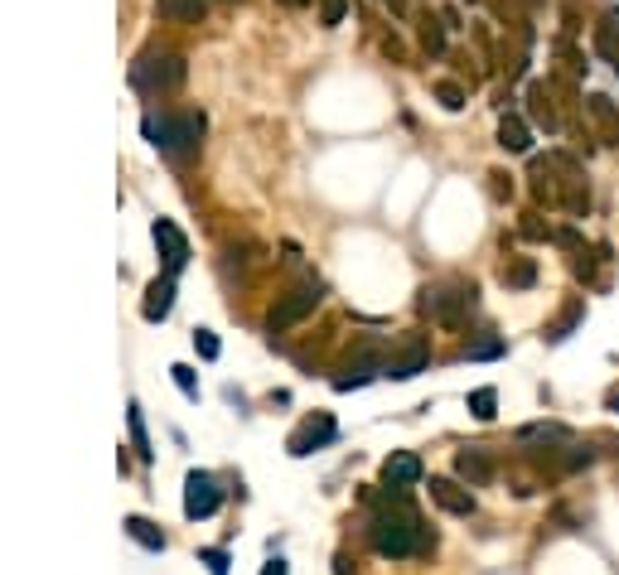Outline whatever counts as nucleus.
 Returning a JSON list of instances; mask_svg holds the SVG:
<instances>
[{
  "label": "nucleus",
  "instance_id": "f257e3e1",
  "mask_svg": "<svg viewBox=\"0 0 619 575\" xmlns=\"http://www.w3.org/2000/svg\"><path fill=\"white\" fill-rule=\"evenodd\" d=\"M368 537H373L378 556H392V561L421 556V552L431 546V532L421 527V517L412 513V503L402 499V489L392 493V499L373 513V523H368Z\"/></svg>",
  "mask_w": 619,
  "mask_h": 575
},
{
  "label": "nucleus",
  "instance_id": "f03ea898",
  "mask_svg": "<svg viewBox=\"0 0 619 575\" xmlns=\"http://www.w3.org/2000/svg\"><path fill=\"white\" fill-rule=\"evenodd\" d=\"M146 141L155 145L161 155L169 160H189L204 141V112H161V116H146Z\"/></svg>",
  "mask_w": 619,
  "mask_h": 575
},
{
  "label": "nucleus",
  "instance_id": "7ed1b4c3",
  "mask_svg": "<svg viewBox=\"0 0 619 575\" xmlns=\"http://www.w3.org/2000/svg\"><path fill=\"white\" fill-rule=\"evenodd\" d=\"M131 83L141 92H151V97H165V92H175L184 83V59L179 53H141L136 63H131Z\"/></svg>",
  "mask_w": 619,
  "mask_h": 575
},
{
  "label": "nucleus",
  "instance_id": "20e7f679",
  "mask_svg": "<svg viewBox=\"0 0 619 575\" xmlns=\"http://www.w3.org/2000/svg\"><path fill=\"white\" fill-rule=\"evenodd\" d=\"M421 310L436 319V325H465V315L474 310V286L470 280H436L421 296Z\"/></svg>",
  "mask_w": 619,
  "mask_h": 575
},
{
  "label": "nucleus",
  "instance_id": "39448f33",
  "mask_svg": "<svg viewBox=\"0 0 619 575\" xmlns=\"http://www.w3.org/2000/svg\"><path fill=\"white\" fill-rule=\"evenodd\" d=\"M314 305H320V286L310 280V286H300V290H291V296H281V300L271 305V310H267V329L271 333H286L291 325H300L306 315H314Z\"/></svg>",
  "mask_w": 619,
  "mask_h": 575
},
{
  "label": "nucleus",
  "instance_id": "423d86ee",
  "mask_svg": "<svg viewBox=\"0 0 619 575\" xmlns=\"http://www.w3.org/2000/svg\"><path fill=\"white\" fill-rule=\"evenodd\" d=\"M426 363H431V343L421 339V333H406L402 349L383 363V378H392V382H412L416 372H426Z\"/></svg>",
  "mask_w": 619,
  "mask_h": 575
},
{
  "label": "nucleus",
  "instance_id": "0eeeda50",
  "mask_svg": "<svg viewBox=\"0 0 619 575\" xmlns=\"http://www.w3.org/2000/svg\"><path fill=\"white\" fill-rule=\"evenodd\" d=\"M218 503H223V489H218L214 474L194 470L189 479H184V517H194V523H199V517H214Z\"/></svg>",
  "mask_w": 619,
  "mask_h": 575
},
{
  "label": "nucleus",
  "instance_id": "6e6552de",
  "mask_svg": "<svg viewBox=\"0 0 619 575\" xmlns=\"http://www.w3.org/2000/svg\"><path fill=\"white\" fill-rule=\"evenodd\" d=\"M151 237H155V247H161V257H165V271H184V261H189V237L179 233L169 218H155V227H151Z\"/></svg>",
  "mask_w": 619,
  "mask_h": 575
},
{
  "label": "nucleus",
  "instance_id": "1a4fd4ad",
  "mask_svg": "<svg viewBox=\"0 0 619 575\" xmlns=\"http://www.w3.org/2000/svg\"><path fill=\"white\" fill-rule=\"evenodd\" d=\"M334 435H339V421L329 417V411H320V417H310V421L291 435V454H296V460H306V454H314L320 445H329Z\"/></svg>",
  "mask_w": 619,
  "mask_h": 575
},
{
  "label": "nucleus",
  "instance_id": "9d476101",
  "mask_svg": "<svg viewBox=\"0 0 619 575\" xmlns=\"http://www.w3.org/2000/svg\"><path fill=\"white\" fill-rule=\"evenodd\" d=\"M421 479H426V464H421V454L398 450V454H388V460H383V484L388 489H412V484H421Z\"/></svg>",
  "mask_w": 619,
  "mask_h": 575
},
{
  "label": "nucleus",
  "instance_id": "9b49d317",
  "mask_svg": "<svg viewBox=\"0 0 619 575\" xmlns=\"http://www.w3.org/2000/svg\"><path fill=\"white\" fill-rule=\"evenodd\" d=\"M175 310V271H165V276H155L151 280V290H146V300H141V315L151 319V325H161V319Z\"/></svg>",
  "mask_w": 619,
  "mask_h": 575
},
{
  "label": "nucleus",
  "instance_id": "f8f14e48",
  "mask_svg": "<svg viewBox=\"0 0 619 575\" xmlns=\"http://www.w3.org/2000/svg\"><path fill=\"white\" fill-rule=\"evenodd\" d=\"M455 474L465 479V484L479 489V484H489V479H494V460H489V454H484L479 445H470V450L455 454Z\"/></svg>",
  "mask_w": 619,
  "mask_h": 575
},
{
  "label": "nucleus",
  "instance_id": "ddd939ff",
  "mask_svg": "<svg viewBox=\"0 0 619 575\" xmlns=\"http://www.w3.org/2000/svg\"><path fill=\"white\" fill-rule=\"evenodd\" d=\"M431 499H436L445 513H455V517H470L474 513V493L460 489L455 479H431Z\"/></svg>",
  "mask_w": 619,
  "mask_h": 575
},
{
  "label": "nucleus",
  "instance_id": "4468645a",
  "mask_svg": "<svg viewBox=\"0 0 619 575\" xmlns=\"http://www.w3.org/2000/svg\"><path fill=\"white\" fill-rule=\"evenodd\" d=\"M586 112H590V122L600 126V141L605 145H619V112H615V102L610 97H586Z\"/></svg>",
  "mask_w": 619,
  "mask_h": 575
},
{
  "label": "nucleus",
  "instance_id": "2eb2a0df",
  "mask_svg": "<svg viewBox=\"0 0 619 575\" xmlns=\"http://www.w3.org/2000/svg\"><path fill=\"white\" fill-rule=\"evenodd\" d=\"M498 145H504L508 155L533 151V131H528V122H523V116H504V122H498Z\"/></svg>",
  "mask_w": 619,
  "mask_h": 575
},
{
  "label": "nucleus",
  "instance_id": "dca6fc26",
  "mask_svg": "<svg viewBox=\"0 0 619 575\" xmlns=\"http://www.w3.org/2000/svg\"><path fill=\"white\" fill-rule=\"evenodd\" d=\"M528 102H533V122H537V126H547V131L561 126V116H557V106H551L547 83H533V88H528Z\"/></svg>",
  "mask_w": 619,
  "mask_h": 575
},
{
  "label": "nucleus",
  "instance_id": "f3484780",
  "mask_svg": "<svg viewBox=\"0 0 619 575\" xmlns=\"http://www.w3.org/2000/svg\"><path fill=\"white\" fill-rule=\"evenodd\" d=\"M126 537L146 552H165V532L151 523V517H126Z\"/></svg>",
  "mask_w": 619,
  "mask_h": 575
},
{
  "label": "nucleus",
  "instance_id": "a211bd4d",
  "mask_svg": "<svg viewBox=\"0 0 619 575\" xmlns=\"http://www.w3.org/2000/svg\"><path fill=\"white\" fill-rule=\"evenodd\" d=\"M204 10H208V0H161V16H165V20H175V24L204 20Z\"/></svg>",
  "mask_w": 619,
  "mask_h": 575
},
{
  "label": "nucleus",
  "instance_id": "6ab92c4d",
  "mask_svg": "<svg viewBox=\"0 0 619 575\" xmlns=\"http://www.w3.org/2000/svg\"><path fill=\"white\" fill-rule=\"evenodd\" d=\"M498 280H504V286H513V290H528L533 280H537V266L528 257H518V261H508L504 271H498Z\"/></svg>",
  "mask_w": 619,
  "mask_h": 575
},
{
  "label": "nucleus",
  "instance_id": "aec40b11",
  "mask_svg": "<svg viewBox=\"0 0 619 575\" xmlns=\"http://www.w3.org/2000/svg\"><path fill=\"white\" fill-rule=\"evenodd\" d=\"M126 425H131V445H136L141 450V460H151V435H146V417H141V407H136V401H131V407H126Z\"/></svg>",
  "mask_w": 619,
  "mask_h": 575
},
{
  "label": "nucleus",
  "instance_id": "412c9836",
  "mask_svg": "<svg viewBox=\"0 0 619 575\" xmlns=\"http://www.w3.org/2000/svg\"><path fill=\"white\" fill-rule=\"evenodd\" d=\"M373 358H363V363H353V368H344V372H339V378H334V392H353V387H363L368 378H373Z\"/></svg>",
  "mask_w": 619,
  "mask_h": 575
},
{
  "label": "nucleus",
  "instance_id": "4be33fe9",
  "mask_svg": "<svg viewBox=\"0 0 619 575\" xmlns=\"http://www.w3.org/2000/svg\"><path fill=\"white\" fill-rule=\"evenodd\" d=\"M581 315H586V305H581V300H576V305H566V310H561V319H557V325L547 329V339H551V343H561L566 333L576 329V319H581Z\"/></svg>",
  "mask_w": 619,
  "mask_h": 575
},
{
  "label": "nucleus",
  "instance_id": "5701e85b",
  "mask_svg": "<svg viewBox=\"0 0 619 575\" xmlns=\"http://www.w3.org/2000/svg\"><path fill=\"white\" fill-rule=\"evenodd\" d=\"M470 411L479 421H494V411H498V392H494V387H479V392H470Z\"/></svg>",
  "mask_w": 619,
  "mask_h": 575
},
{
  "label": "nucleus",
  "instance_id": "b1692460",
  "mask_svg": "<svg viewBox=\"0 0 619 575\" xmlns=\"http://www.w3.org/2000/svg\"><path fill=\"white\" fill-rule=\"evenodd\" d=\"M169 378H175V387H179V392L189 397V401H199V382H194V368L175 363V368H169Z\"/></svg>",
  "mask_w": 619,
  "mask_h": 575
},
{
  "label": "nucleus",
  "instance_id": "393cba45",
  "mask_svg": "<svg viewBox=\"0 0 619 575\" xmlns=\"http://www.w3.org/2000/svg\"><path fill=\"white\" fill-rule=\"evenodd\" d=\"M194 349H199V358H208V363H214V358L223 353V343H218L214 329H199V333H194Z\"/></svg>",
  "mask_w": 619,
  "mask_h": 575
},
{
  "label": "nucleus",
  "instance_id": "a878e982",
  "mask_svg": "<svg viewBox=\"0 0 619 575\" xmlns=\"http://www.w3.org/2000/svg\"><path fill=\"white\" fill-rule=\"evenodd\" d=\"M518 440H551V445H557V440H566V431L561 425H523Z\"/></svg>",
  "mask_w": 619,
  "mask_h": 575
},
{
  "label": "nucleus",
  "instance_id": "bb28decb",
  "mask_svg": "<svg viewBox=\"0 0 619 575\" xmlns=\"http://www.w3.org/2000/svg\"><path fill=\"white\" fill-rule=\"evenodd\" d=\"M199 561L208 566V575H228V552H218V546H208V552H199Z\"/></svg>",
  "mask_w": 619,
  "mask_h": 575
},
{
  "label": "nucleus",
  "instance_id": "cd10ccee",
  "mask_svg": "<svg viewBox=\"0 0 619 575\" xmlns=\"http://www.w3.org/2000/svg\"><path fill=\"white\" fill-rule=\"evenodd\" d=\"M498 353H504V343L498 339H479V343H470L465 349V358H498Z\"/></svg>",
  "mask_w": 619,
  "mask_h": 575
},
{
  "label": "nucleus",
  "instance_id": "c85d7f7f",
  "mask_svg": "<svg viewBox=\"0 0 619 575\" xmlns=\"http://www.w3.org/2000/svg\"><path fill=\"white\" fill-rule=\"evenodd\" d=\"M436 97H441V106H451V112H460V106H465V92H460L455 83H441Z\"/></svg>",
  "mask_w": 619,
  "mask_h": 575
},
{
  "label": "nucleus",
  "instance_id": "c756f323",
  "mask_svg": "<svg viewBox=\"0 0 619 575\" xmlns=\"http://www.w3.org/2000/svg\"><path fill=\"white\" fill-rule=\"evenodd\" d=\"M421 44H426L431 53H441V49H445V34H441V24H436V20H426V30H421Z\"/></svg>",
  "mask_w": 619,
  "mask_h": 575
},
{
  "label": "nucleus",
  "instance_id": "7c9ffc66",
  "mask_svg": "<svg viewBox=\"0 0 619 575\" xmlns=\"http://www.w3.org/2000/svg\"><path fill=\"white\" fill-rule=\"evenodd\" d=\"M344 10H349V0H324V10H320V20L329 24V30H334L339 20H344Z\"/></svg>",
  "mask_w": 619,
  "mask_h": 575
},
{
  "label": "nucleus",
  "instance_id": "2f4dec72",
  "mask_svg": "<svg viewBox=\"0 0 619 575\" xmlns=\"http://www.w3.org/2000/svg\"><path fill=\"white\" fill-rule=\"evenodd\" d=\"M261 575H291V571H286V561H267V566H261Z\"/></svg>",
  "mask_w": 619,
  "mask_h": 575
},
{
  "label": "nucleus",
  "instance_id": "473e14b6",
  "mask_svg": "<svg viewBox=\"0 0 619 575\" xmlns=\"http://www.w3.org/2000/svg\"><path fill=\"white\" fill-rule=\"evenodd\" d=\"M286 6H306V0H286Z\"/></svg>",
  "mask_w": 619,
  "mask_h": 575
}]
</instances>
